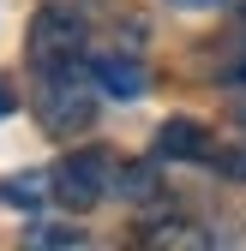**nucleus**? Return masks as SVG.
Here are the masks:
<instances>
[{
	"label": "nucleus",
	"instance_id": "1",
	"mask_svg": "<svg viewBox=\"0 0 246 251\" xmlns=\"http://www.w3.org/2000/svg\"><path fill=\"white\" fill-rule=\"evenodd\" d=\"M96 96H102V84H96V72H90V60H60V66H36L30 108H36L48 138H72V132H90Z\"/></svg>",
	"mask_w": 246,
	"mask_h": 251
},
{
	"label": "nucleus",
	"instance_id": "2",
	"mask_svg": "<svg viewBox=\"0 0 246 251\" xmlns=\"http://www.w3.org/2000/svg\"><path fill=\"white\" fill-rule=\"evenodd\" d=\"M54 198L66 209H96L102 198H114V155L108 150H72L66 162L54 168Z\"/></svg>",
	"mask_w": 246,
	"mask_h": 251
},
{
	"label": "nucleus",
	"instance_id": "3",
	"mask_svg": "<svg viewBox=\"0 0 246 251\" xmlns=\"http://www.w3.org/2000/svg\"><path fill=\"white\" fill-rule=\"evenodd\" d=\"M30 66H60V60H78L84 54V18H72L66 6H42L36 24H30Z\"/></svg>",
	"mask_w": 246,
	"mask_h": 251
},
{
	"label": "nucleus",
	"instance_id": "4",
	"mask_svg": "<svg viewBox=\"0 0 246 251\" xmlns=\"http://www.w3.org/2000/svg\"><path fill=\"white\" fill-rule=\"evenodd\" d=\"M90 72H96L102 96H114V102H138L144 90H150L144 60H132V54H96V60H90Z\"/></svg>",
	"mask_w": 246,
	"mask_h": 251
},
{
	"label": "nucleus",
	"instance_id": "5",
	"mask_svg": "<svg viewBox=\"0 0 246 251\" xmlns=\"http://www.w3.org/2000/svg\"><path fill=\"white\" fill-rule=\"evenodd\" d=\"M156 155H168V162H210V132L198 120L174 114V120L156 126Z\"/></svg>",
	"mask_w": 246,
	"mask_h": 251
},
{
	"label": "nucleus",
	"instance_id": "6",
	"mask_svg": "<svg viewBox=\"0 0 246 251\" xmlns=\"http://www.w3.org/2000/svg\"><path fill=\"white\" fill-rule=\"evenodd\" d=\"M162 185H156V168L150 162H114V198L120 203H150Z\"/></svg>",
	"mask_w": 246,
	"mask_h": 251
},
{
	"label": "nucleus",
	"instance_id": "7",
	"mask_svg": "<svg viewBox=\"0 0 246 251\" xmlns=\"http://www.w3.org/2000/svg\"><path fill=\"white\" fill-rule=\"evenodd\" d=\"M42 198H54V174H12L6 185H0V203H42Z\"/></svg>",
	"mask_w": 246,
	"mask_h": 251
},
{
	"label": "nucleus",
	"instance_id": "8",
	"mask_svg": "<svg viewBox=\"0 0 246 251\" xmlns=\"http://www.w3.org/2000/svg\"><path fill=\"white\" fill-rule=\"evenodd\" d=\"M24 245H84V233L78 227H48V222H36V227H24Z\"/></svg>",
	"mask_w": 246,
	"mask_h": 251
},
{
	"label": "nucleus",
	"instance_id": "9",
	"mask_svg": "<svg viewBox=\"0 0 246 251\" xmlns=\"http://www.w3.org/2000/svg\"><path fill=\"white\" fill-rule=\"evenodd\" d=\"M12 108H18V90H12V84H6V78H0V120H6V114H12Z\"/></svg>",
	"mask_w": 246,
	"mask_h": 251
},
{
	"label": "nucleus",
	"instance_id": "10",
	"mask_svg": "<svg viewBox=\"0 0 246 251\" xmlns=\"http://www.w3.org/2000/svg\"><path fill=\"white\" fill-rule=\"evenodd\" d=\"M186 6H222V0H186Z\"/></svg>",
	"mask_w": 246,
	"mask_h": 251
}]
</instances>
